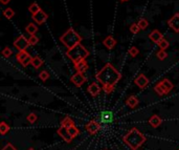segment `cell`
Returning a JSON list of instances; mask_svg holds the SVG:
<instances>
[{
  "instance_id": "1",
  "label": "cell",
  "mask_w": 179,
  "mask_h": 150,
  "mask_svg": "<svg viewBox=\"0 0 179 150\" xmlns=\"http://www.w3.org/2000/svg\"><path fill=\"white\" fill-rule=\"evenodd\" d=\"M122 75L111 63H107L105 66L97 74V80L103 86H115L117 82L120 80Z\"/></svg>"
},
{
  "instance_id": "2",
  "label": "cell",
  "mask_w": 179,
  "mask_h": 150,
  "mask_svg": "<svg viewBox=\"0 0 179 150\" xmlns=\"http://www.w3.org/2000/svg\"><path fill=\"white\" fill-rule=\"evenodd\" d=\"M124 142L128 145L132 150H137L146 142V137L138 130L137 128H132L125 137L123 138Z\"/></svg>"
},
{
  "instance_id": "3",
  "label": "cell",
  "mask_w": 179,
  "mask_h": 150,
  "mask_svg": "<svg viewBox=\"0 0 179 150\" xmlns=\"http://www.w3.org/2000/svg\"><path fill=\"white\" fill-rule=\"evenodd\" d=\"M66 56L70 59V61L73 64H77V63L86 59L89 56V51H87V48L79 43L73 47L68 48V51H66Z\"/></svg>"
},
{
  "instance_id": "4",
  "label": "cell",
  "mask_w": 179,
  "mask_h": 150,
  "mask_svg": "<svg viewBox=\"0 0 179 150\" xmlns=\"http://www.w3.org/2000/svg\"><path fill=\"white\" fill-rule=\"evenodd\" d=\"M81 41H82V37L73 27H70L69 30L66 31L61 36V38H60V42H62V44L66 46L67 48L73 47L77 44H79Z\"/></svg>"
},
{
  "instance_id": "5",
  "label": "cell",
  "mask_w": 179,
  "mask_h": 150,
  "mask_svg": "<svg viewBox=\"0 0 179 150\" xmlns=\"http://www.w3.org/2000/svg\"><path fill=\"white\" fill-rule=\"evenodd\" d=\"M13 44L18 51H25L30 46V42H28V39H26L23 35H21L14 41Z\"/></svg>"
},
{
  "instance_id": "6",
  "label": "cell",
  "mask_w": 179,
  "mask_h": 150,
  "mask_svg": "<svg viewBox=\"0 0 179 150\" xmlns=\"http://www.w3.org/2000/svg\"><path fill=\"white\" fill-rule=\"evenodd\" d=\"M70 81L74 86L80 87V86H82L86 82V77L84 76V74L83 73H79V71H77V73L70 78Z\"/></svg>"
},
{
  "instance_id": "7",
  "label": "cell",
  "mask_w": 179,
  "mask_h": 150,
  "mask_svg": "<svg viewBox=\"0 0 179 150\" xmlns=\"http://www.w3.org/2000/svg\"><path fill=\"white\" fill-rule=\"evenodd\" d=\"M168 25L176 33H179V13H176L171 19L168 20Z\"/></svg>"
},
{
  "instance_id": "8",
  "label": "cell",
  "mask_w": 179,
  "mask_h": 150,
  "mask_svg": "<svg viewBox=\"0 0 179 150\" xmlns=\"http://www.w3.org/2000/svg\"><path fill=\"white\" fill-rule=\"evenodd\" d=\"M31 18H33V20L37 23V24H43V23H44L46 20H47L48 16H47V14H46L45 12H43L41 10L40 12H38L37 14L33 15Z\"/></svg>"
},
{
  "instance_id": "9",
  "label": "cell",
  "mask_w": 179,
  "mask_h": 150,
  "mask_svg": "<svg viewBox=\"0 0 179 150\" xmlns=\"http://www.w3.org/2000/svg\"><path fill=\"white\" fill-rule=\"evenodd\" d=\"M86 129H87L90 134H94L101 129V124L97 122V121L92 120L87 124V125H86Z\"/></svg>"
},
{
  "instance_id": "10",
  "label": "cell",
  "mask_w": 179,
  "mask_h": 150,
  "mask_svg": "<svg viewBox=\"0 0 179 150\" xmlns=\"http://www.w3.org/2000/svg\"><path fill=\"white\" fill-rule=\"evenodd\" d=\"M58 134H60L63 138V140L65 141L66 143H70L71 140H73V137L70 135V133L68 132V128L65 126H61L59 129H58Z\"/></svg>"
},
{
  "instance_id": "11",
  "label": "cell",
  "mask_w": 179,
  "mask_h": 150,
  "mask_svg": "<svg viewBox=\"0 0 179 150\" xmlns=\"http://www.w3.org/2000/svg\"><path fill=\"white\" fill-rule=\"evenodd\" d=\"M134 82H135V84H136L140 89H144V88H146L147 86H148L149 79L144 74H141V75H139V76L136 78V79H135Z\"/></svg>"
},
{
  "instance_id": "12",
  "label": "cell",
  "mask_w": 179,
  "mask_h": 150,
  "mask_svg": "<svg viewBox=\"0 0 179 150\" xmlns=\"http://www.w3.org/2000/svg\"><path fill=\"white\" fill-rule=\"evenodd\" d=\"M149 38L151 39V41H153L154 43L158 44V43H159L161 40L163 39V36L158 30H153L151 33L149 34Z\"/></svg>"
},
{
  "instance_id": "13",
  "label": "cell",
  "mask_w": 179,
  "mask_h": 150,
  "mask_svg": "<svg viewBox=\"0 0 179 150\" xmlns=\"http://www.w3.org/2000/svg\"><path fill=\"white\" fill-rule=\"evenodd\" d=\"M101 122L106 123V124H110L113 122V114L111 111H103L101 114Z\"/></svg>"
},
{
  "instance_id": "14",
  "label": "cell",
  "mask_w": 179,
  "mask_h": 150,
  "mask_svg": "<svg viewBox=\"0 0 179 150\" xmlns=\"http://www.w3.org/2000/svg\"><path fill=\"white\" fill-rule=\"evenodd\" d=\"M87 91L91 94L92 97H97V94H99L100 92H101V87L99 86L97 83L93 82V83H91V84L87 87Z\"/></svg>"
},
{
  "instance_id": "15",
  "label": "cell",
  "mask_w": 179,
  "mask_h": 150,
  "mask_svg": "<svg viewBox=\"0 0 179 150\" xmlns=\"http://www.w3.org/2000/svg\"><path fill=\"white\" fill-rule=\"evenodd\" d=\"M103 44L105 45L108 50H112V48H114V46L116 45V40L112 36H107L106 38L103 40Z\"/></svg>"
},
{
  "instance_id": "16",
  "label": "cell",
  "mask_w": 179,
  "mask_h": 150,
  "mask_svg": "<svg viewBox=\"0 0 179 150\" xmlns=\"http://www.w3.org/2000/svg\"><path fill=\"white\" fill-rule=\"evenodd\" d=\"M154 90L158 96H164V94H168L170 92L168 89L166 88V86H164L161 82L157 83V84L154 86Z\"/></svg>"
},
{
  "instance_id": "17",
  "label": "cell",
  "mask_w": 179,
  "mask_h": 150,
  "mask_svg": "<svg viewBox=\"0 0 179 150\" xmlns=\"http://www.w3.org/2000/svg\"><path fill=\"white\" fill-rule=\"evenodd\" d=\"M161 123H163V120H161V118L157 114H153L149 119V124L153 128H157L158 126H160Z\"/></svg>"
},
{
  "instance_id": "18",
  "label": "cell",
  "mask_w": 179,
  "mask_h": 150,
  "mask_svg": "<svg viewBox=\"0 0 179 150\" xmlns=\"http://www.w3.org/2000/svg\"><path fill=\"white\" fill-rule=\"evenodd\" d=\"M74 67H76L77 71L84 74L88 69V63L86 61V59H84V60H82V61H80L79 63H77V64H74Z\"/></svg>"
},
{
  "instance_id": "19",
  "label": "cell",
  "mask_w": 179,
  "mask_h": 150,
  "mask_svg": "<svg viewBox=\"0 0 179 150\" xmlns=\"http://www.w3.org/2000/svg\"><path fill=\"white\" fill-rule=\"evenodd\" d=\"M138 103H139V101L135 96H130L126 101V104L131 108H135L138 105Z\"/></svg>"
},
{
  "instance_id": "20",
  "label": "cell",
  "mask_w": 179,
  "mask_h": 150,
  "mask_svg": "<svg viewBox=\"0 0 179 150\" xmlns=\"http://www.w3.org/2000/svg\"><path fill=\"white\" fill-rule=\"evenodd\" d=\"M38 30H39L38 27H37L34 22L28 23V24L26 25V27H25V31H26L27 34H30V36L31 35H35L37 31H38Z\"/></svg>"
},
{
  "instance_id": "21",
  "label": "cell",
  "mask_w": 179,
  "mask_h": 150,
  "mask_svg": "<svg viewBox=\"0 0 179 150\" xmlns=\"http://www.w3.org/2000/svg\"><path fill=\"white\" fill-rule=\"evenodd\" d=\"M28 56H31V55L28 54L26 51H19V53L16 55V59H17V61L22 64Z\"/></svg>"
},
{
  "instance_id": "22",
  "label": "cell",
  "mask_w": 179,
  "mask_h": 150,
  "mask_svg": "<svg viewBox=\"0 0 179 150\" xmlns=\"http://www.w3.org/2000/svg\"><path fill=\"white\" fill-rule=\"evenodd\" d=\"M42 64H43V60L39 56L33 57V60H31V65H33V67L38 69V68L41 67Z\"/></svg>"
},
{
  "instance_id": "23",
  "label": "cell",
  "mask_w": 179,
  "mask_h": 150,
  "mask_svg": "<svg viewBox=\"0 0 179 150\" xmlns=\"http://www.w3.org/2000/svg\"><path fill=\"white\" fill-rule=\"evenodd\" d=\"M28 11H30V13L31 14V15H35V14H37L38 12L41 11V8H40L38 3L34 2V3H31L30 7H28Z\"/></svg>"
},
{
  "instance_id": "24",
  "label": "cell",
  "mask_w": 179,
  "mask_h": 150,
  "mask_svg": "<svg viewBox=\"0 0 179 150\" xmlns=\"http://www.w3.org/2000/svg\"><path fill=\"white\" fill-rule=\"evenodd\" d=\"M3 16H4L7 19L13 18V17L15 16V11H14L13 8H11V7L5 8V10L3 11Z\"/></svg>"
},
{
  "instance_id": "25",
  "label": "cell",
  "mask_w": 179,
  "mask_h": 150,
  "mask_svg": "<svg viewBox=\"0 0 179 150\" xmlns=\"http://www.w3.org/2000/svg\"><path fill=\"white\" fill-rule=\"evenodd\" d=\"M68 132H69V133H70V135H71V137H73V138H76V137H78V135L80 134L79 129H78L74 125L70 126V127H68Z\"/></svg>"
},
{
  "instance_id": "26",
  "label": "cell",
  "mask_w": 179,
  "mask_h": 150,
  "mask_svg": "<svg viewBox=\"0 0 179 150\" xmlns=\"http://www.w3.org/2000/svg\"><path fill=\"white\" fill-rule=\"evenodd\" d=\"M161 83L166 86V88L168 89L169 91H171L173 88H174V85L172 84V82L170 80H168L167 78H164V79H163V81H161Z\"/></svg>"
},
{
  "instance_id": "27",
  "label": "cell",
  "mask_w": 179,
  "mask_h": 150,
  "mask_svg": "<svg viewBox=\"0 0 179 150\" xmlns=\"http://www.w3.org/2000/svg\"><path fill=\"white\" fill-rule=\"evenodd\" d=\"M8 130H10V126L5 122H1V124H0V133L4 135Z\"/></svg>"
},
{
  "instance_id": "28",
  "label": "cell",
  "mask_w": 179,
  "mask_h": 150,
  "mask_svg": "<svg viewBox=\"0 0 179 150\" xmlns=\"http://www.w3.org/2000/svg\"><path fill=\"white\" fill-rule=\"evenodd\" d=\"M137 24H138V27H140V30H146V28L148 27V25H149V22H148V20H147V19L141 18V19H139V21L137 22Z\"/></svg>"
},
{
  "instance_id": "29",
  "label": "cell",
  "mask_w": 179,
  "mask_h": 150,
  "mask_svg": "<svg viewBox=\"0 0 179 150\" xmlns=\"http://www.w3.org/2000/svg\"><path fill=\"white\" fill-rule=\"evenodd\" d=\"M73 125V121L70 119V118H65L64 120L61 122V126H65V127H70Z\"/></svg>"
},
{
  "instance_id": "30",
  "label": "cell",
  "mask_w": 179,
  "mask_h": 150,
  "mask_svg": "<svg viewBox=\"0 0 179 150\" xmlns=\"http://www.w3.org/2000/svg\"><path fill=\"white\" fill-rule=\"evenodd\" d=\"M156 57L158 58L159 60H164L167 57H168V54H167V51H164V50H160V51H158L157 53H156Z\"/></svg>"
},
{
  "instance_id": "31",
  "label": "cell",
  "mask_w": 179,
  "mask_h": 150,
  "mask_svg": "<svg viewBox=\"0 0 179 150\" xmlns=\"http://www.w3.org/2000/svg\"><path fill=\"white\" fill-rule=\"evenodd\" d=\"M157 45L160 47V50H167V48H168L169 46H170V43H169L168 40H166V39L163 38L159 43H158Z\"/></svg>"
},
{
  "instance_id": "32",
  "label": "cell",
  "mask_w": 179,
  "mask_h": 150,
  "mask_svg": "<svg viewBox=\"0 0 179 150\" xmlns=\"http://www.w3.org/2000/svg\"><path fill=\"white\" fill-rule=\"evenodd\" d=\"M28 42H30V45H36L39 42V38L36 35H31L28 38Z\"/></svg>"
},
{
  "instance_id": "33",
  "label": "cell",
  "mask_w": 179,
  "mask_h": 150,
  "mask_svg": "<svg viewBox=\"0 0 179 150\" xmlns=\"http://www.w3.org/2000/svg\"><path fill=\"white\" fill-rule=\"evenodd\" d=\"M12 55H13V51H12L8 46L3 48V51H2V56L5 57V58H8V57H11Z\"/></svg>"
},
{
  "instance_id": "34",
  "label": "cell",
  "mask_w": 179,
  "mask_h": 150,
  "mask_svg": "<svg viewBox=\"0 0 179 150\" xmlns=\"http://www.w3.org/2000/svg\"><path fill=\"white\" fill-rule=\"evenodd\" d=\"M140 31V27H138V24L137 23H133V24L130 27V31H131L132 34H138V31Z\"/></svg>"
},
{
  "instance_id": "35",
  "label": "cell",
  "mask_w": 179,
  "mask_h": 150,
  "mask_svg": "<svg viewBox=\"0 0 179 150\" xmlns=\"http://www.w3.org/2000/svg\"><path fill=\"white\" fill-rule=\"evenodd\" d=\"M138 53H139V51H138V48L135 47V46H132V47L129 50V54H130V56H131V57H136L138 55Z\"/></svg>"
},
{
  "instance_id": "36",
  "label": "cell",
  "mask_w": 179,
  "mask_h": 150,
  "mask_svg": "<svg viewBox=\"0 0 179 150\" xmlns=\"http://www.w3.org/2000/svg\"><path fill=\"white\" fill-rule=\"evenodd\" d=\"M39 78H40V79H41L42 81H46V80L48 79V78H49V74H48L46 70H42L41 73L39 74Z\"/></svg>"
},
{
  "instance_id": "37",
  "label": "cell",
  "mask_w": 179,
  "mask_h": 150,
  "mask_svg": "<svg viewBox=\"0 0 179 150\" xmlns=\"http://www.w3.org/2000/svg\"><path fill=\"white\" fill-rule=\"evenodd\" d=\"M27 121L30 123L34 124L37 121V114H35L34 112H31V114H30L27 115Z\"/></svg>"
},
{
  "instance_id": "38",
  "label": "cell",
  "mask_w": 179,
  "mask_h": 150,
  "mask_svg": "<svg viewBox=\"0 0 179 150\" xmlns=\"http://www.w3.org/2000/svg\"><path fill=\"white\" fill-rule=\"evenodd\" d=\"M103 90L105 91L106 94H111V92L114 90V86H110V85L103 86Z\"/></svg>"
},
{
  "instance_id": "39",
  "label": "cell",
  "mask_w": 179,
  "mask_h": 150,
  "mask_svg": "<svg viewBox=\"0 0 179 150\" xmlns=\"http://www.w3.org/2000/svg\"><path fill=\"white\" fill-rule=\"evenodd\" d=\"M2 150H17V149L13 145H12L11 143H8V144H7V145L3 147V148H2Z\"/></svg>"
},
{
  "instance_id": "40",
  "label": "cell",
  "mask_w": 179,
  "mask_h": 150,
  "mask_svg": "<svg viewBox=\"0 0 179 150\" xmlns=\"http://www.w3.org/2000/svg\"><path fill=\"white\" fill-rule=\"evenodd\" d=\"M12 0H0V2H1L2 4H7L8 2H11Z\"/></svg>"
},
{
  "instance_id": "41",
  "label": "cell",
  "mask_w": 179,
  "mask_h": 150,
  "mask_svg": "<svg viewBox=\"0 0 179 150\" xmlns=\"http://www.w3.org/2000/svg\"><path fill=\"white\" fill-rule=\"evenodd\" d=\"M122 2H125V1H129V0H120Z\"/></svg>"
},
{
  "instance_id": "42",
  "label": "cell",
  "mask_w": 179,
  "mask_h": 150,
  "mask_svg": "<svg viewBox=\"0 0 179 150\" xmlns=\"http://www.w3.org/2000/svg\"><path fill=\"white\" fill-rule=\"evenodd\" d=\"M28 150H34V149H33V148H31V149H28Z\"/></svg>"
}]
</instances>
